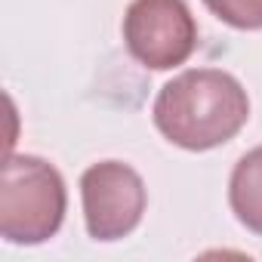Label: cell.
I'll return each mask as SVG.
<instances>
[{
	"instance_id": "5b68a950",
	"label": "cell",
	"mask_w": 262,
	"mask_h": 262,
	"mask_svg": "<svg viewBox=\"0 0 262 262\" xmlns=\"http://www.w3.org/2000/svg\"><path fill=\"white\" fill-rule=\"evenodd\" d=\"M228 204L247 231L262 234V145L250 148L234 164L228 179Z\"/></svg>"
},
{
	"instance_id": "6da1fadb",
	"label": "cell",
	"mask_w": 262,
	"mask_h": 262,
	"mask_svg": "<svg viewBox=\"0 0 262 262\" xmlns=\"http://www.w3.org/2000/svg\"><path fill=\"white\" fill-rule=\"evenodd\" d=\"M151 114L167 142L185 151H210L241 133L250 117V99L234 74L191 68L161 86Z\"/></svg>"
},
{
	"instance_id": "3957f363",
	"label": "cell",
	"mask_w": 262,
	"mask_h": 262,
	"mask_svg": "<svg viewBox=\"0 0 262 262\" xmlns=\"http://www.w3.org/2000/svg\"><path fill=\"white\" fill-rule=\"evenodd\" d=\"M123 43L139 65L167 71L198 47V22L185 0H133L123 13Z\"/></svg>"
},
{
	"instance_id": "277c9868",
	"label": "cell",
	"mask_w": 262,
	"mask_h": 262,
	"mask_svg": "<svg viewBox=\"0 0 262 262\" xmlns=\"http://www.w3.org/2000/svg\"><path fill=\"white\" fill-rule=\"evenodd\" d=\"M83 222L93 241H120L142 222L148 191L142 176L123 161H99L80 176Z\"/></svg>"
},
{
	"instance_id": "7a4b0ae2",
	"label": "cell",
	"mask_w": 262,
	"mask_h": 262,
	"mask_svg": "<svg viewBox=\"0 0 262 262\" xmlns=\"http://www.w3.org/2000/svg\"><path fill=\"white\" fill-rule=\"evenodd\" d=\"M68 191L62 173L37 155H10L0 182V234L7 244L50 241L65 219Z\"/></svg>"
},
{
	"instance_id": "8992f818",
	"label": "cell",
	"mask_w": 262,
	"mask_h": 262,
	"mask_svg": "<svg viewBox=\"0 0 262 262\" xmlns=\"http://www.w3.org/2000/svg\"><path fill=\"white\" fill-rule=\"evenodd\" d=\"M204 7L225 25L237 31L262 28V0H204Z\"/></svg>"
}]
</instances>
